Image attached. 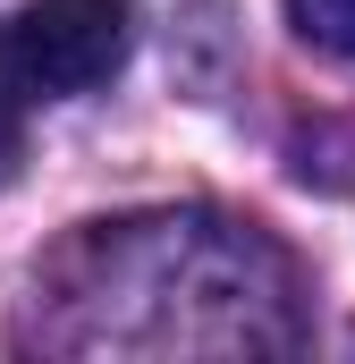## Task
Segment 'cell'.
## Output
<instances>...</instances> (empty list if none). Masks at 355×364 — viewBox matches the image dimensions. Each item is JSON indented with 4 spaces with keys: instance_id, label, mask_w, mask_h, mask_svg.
I'll return each mask as SVG.
<instances>
[{
    "instance_id": "cell-2",
    "label": "cell",
    "mask_w": 355,
    "mask_h": 364,
    "mask_svg": "<svg viewBox=\"0 0 355 364\" xmlns=\"http://www.w3.org/2000/svg\"><path fill=\"white\" fill-rule=\"evenodd\" d=\"M127 60V9L119 0H26L0 17V102H77L110 85Z\"/></svg>"
},
{
    "instance_id": "cell-1",
    "label": "cell",
    "mask_w": 355,
    "mask_h": 364,
    "mask_svg": "<svg viewBox=\"0 0 355 364\" xmlns=\"http://www.w3.org/2000/svg\"><path fill=\"white\" fill-rule=\"evenodd\" d=\"M296 263L254 220L136 212L68 237L26 305L51 356H288L305 339Z\"/></svg>"
},
{
    "instance_id": "cell-3",
    "label": "cell",
    "mask_w": 355,
    "mask_h": 364,
    "mask_svg": "<svg viewBox=\"0 0 355 364\" xmlns=\"http://www.w3.org/2000/svg\"><path fill=\"white\" fill-rule=\"evenodd\" d=\"M288 26L330 51V60H355V0H288Z\"/></svg>"
}]
</instances>
